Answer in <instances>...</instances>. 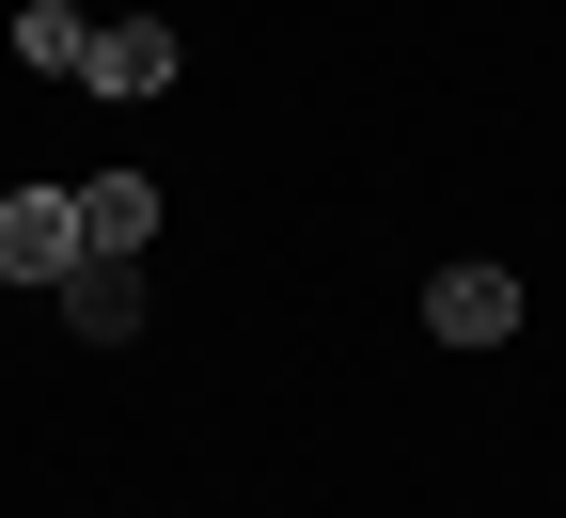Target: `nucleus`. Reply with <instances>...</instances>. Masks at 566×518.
I'll return each instance as SVG.
<instances>
[{"label": "nucleus", "mask_w": 566, "mask_h": 518, "mask_svg": "<svg viewBox=\"0 0 566 518\" xmlns=\"http://www.w3.org/2000/svg\"><path fill=\"white\" fill-rule=\"evenodd\" d=\"M80 252V189H0V283H63Z\"/></svg>", "instance_id": "1"}, {"label": "nucleus", "mask_w": 566, "mask_h": 518, "mask_svg": "<svg viewBox=\"0 0 566 518\" xmlns=\"http://www.w3.org/2000/svg\"><path fill=\"white\" fill-rule=\"evenodd\" d=\"M48 299H63V330H80V346H126V330H142V252H80Z\"/></svg>", "instance_id": "2"}, {"label": "nucleus", "mask_w": 566, "mask_h": 518, "mask_svg": "<svg viewBox=\"0 0 566 518\" xmlns=\"http://www.w3.org/2000/svg\"><path fill=\"white\" fill-rule=\"evenodd\" d=\"M424 330H441V346H504L520 330V267H441V283H424Z\"/></svg>", "instance_id": "3"}, {"label": "nucleus", "mask_w": 566, "mask_h": 518, "mask_svg": "<svg viewBox=\"0 0 566 518\" xmlns=\"http://www.w3.org/2000/svg\"><path fill=\"white\" fill-rule=\"evenodd\" d=\"M174 80H189V47H174L158 17H95V95L142 110V95H174Z\"/></svg>", "instance_id": "4"}, {"label": "nucleus", "mask_w": 566, "mask_h": 518, "mask_svg": "<svg viewBox=\"0 0 566 518\" xmlns=\"http://www.w3.org/2000/svg\"><path fill=\"white\" fill-rule=\"evenodd\" d=\"M80 236L95 252H158V173H80Z\"/></svg>", "instance_id": "5"}, {"label": "nucleus", "mask_w": 566, "mask_h": 518, "mask_svg": "<svg viewBox=\"0 0 566 518\" xmlns=\"http://www.w3.org/2000/svg\"><path fill=\"white\" fill-rule=\"evenodd\" d=\"M17 63L32 80H95V17L80 0H17Z\"/></svg>", "instance_id": "6"}]
</instances>
